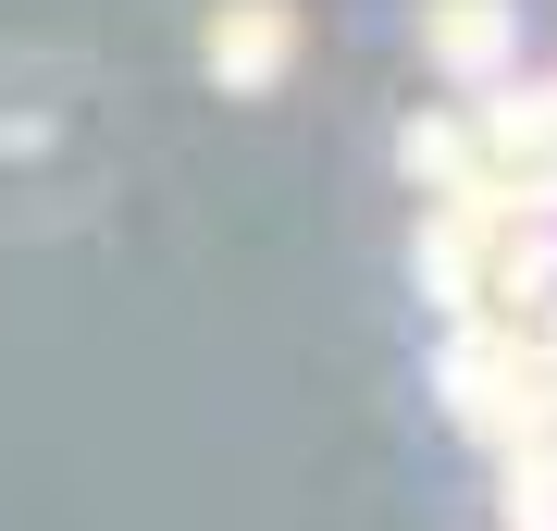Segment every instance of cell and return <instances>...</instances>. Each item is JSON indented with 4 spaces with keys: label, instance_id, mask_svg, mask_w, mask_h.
Wrapping results in <instances>:
<instances>
[{
    "label": "cell",
    "instance_id": "cell-1",
    "mask_svg": "<svg viewBox=\"0 0 557 531\" xmlns=\"http://www.w3.org/2000/svg\"><path fill=\"white\" fill-rule=\"evenodd\" d=\"M285 50H298V13H285V0H223L211 13V75L223 87H273Z\"/></svg>",
    "mask_w": 557,
    "mask_h": 531
},
{
    "label": "cell",
    "instance_id": "cell-2",
    "mask_svg": "<svg viewBox=\"0 0 557 531\" xmlns=\"http://www.w3.org/2000/svg\"><path fill=\"white\" fill-rule=\"evenodd\" d=\"M421 38H434L458 75H496L508 62V0H421Z\"/></svg>",
    "mask_w": 557,
    "mask_h": 531
}]
</instances>
